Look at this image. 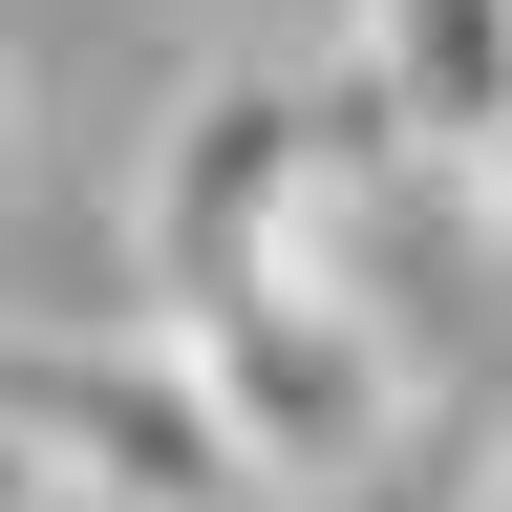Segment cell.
Returning a JSON list of instances; mask_svg holds the SVG:
<instances>
[{"label": "cell", "instance_id": "obj_4", "mask_svg": "<svg viewBox=\"0 0 512 512\" xmlns=\"http://www.w3.org/2000/svg\"><path fill=\"white\" fill-rule=\"evenodd\" d=\"M342 86L384 107V150L470 214L491 150H512V0H342Z\"/></svg>", "mask_w": 512, "mask_h": 512}, {"label": "cell", "instance_id": "obj_3", "mask_svg": "<svg viewBox=\"0 0 512 512\" xmlns=\"http://www.w3.org/2000/svg\"><path fill=\"white\" fill-rule=\"evenodd\" d=\"M128 235H150V299L299 256V235H320V64L214 43V64L150 107V150H128Z\"/></svg>", "mask_w": 512, "mask_h": 512}, {"label": "cell", "instance_id": "obj_6", "mask_svg": "<svg viewBox=\"0 0 512 512\" xmlns=\"http://www.w3.org/2000/svg\"><path fill=\"white\" fill-rule=\"evenodd\" d=\"M470 214H491V235H512V150H491V192H470Z\"/></svg>", "mask_w": 512, "mask_h": 512}, {"label": "cell", "instance_id": "obj_5", "mask_svg": "<svg viewBox=\"0 0 512 512\" xmlns=\"http://www.w3.org/2000/svg\"><path fill=\"white\" fill-rule=\"evenodd\" d=\"M0 512H64V491H43V448H22V427H0Z\"/></svg>", "mask_w": 512, "mask_h": 512}, {"label": "cell", "instance_id": "obj_7", "mask_svg": "<svg viewBox=\"0 0 512 512\" xmlns=\"http://www.w3.org/2000/svg\"><path fill=\"white\" fill-rule=\"evenodd\" d=\"M491 512H512V491H491Z\"/></svg>", "mask_w": 512, "mask_h": 512}, {"label": "cell", "instance_id": "obj_1", "mask_svg": "<svg viewBox=\"0 0 512 512\" xmlns=\"http://www.w3.org/2000/svg\"><path fill=\"white\" fill-rule=\"evenodd\" d=\"M150 342L235 406V448L278 491H320V470H384L406 448V320H384V256L320 214L299 256H256V278H192V299H150Z\"/></svg>", "mask_w": 512, "mask_h": 512}, {"label": "cell", "instance_id": "obj_2", "mask_svg": "<svg viewBox=\"0 0 512 512\" xmlns=\"http://www.w3.org/2000/svg\"><path fill=\"white\" fill-rule=\"evenodd\" d=\"M0 427L43 448L64 512H278V470L150 320H0Z\"/></svg>", "mask_w": 512, "mask_h": 512}]
</instances>
